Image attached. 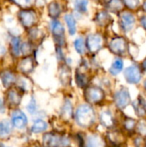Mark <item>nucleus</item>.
Segmentation results:
<instances>
[{
  "mask_svg": "<svg viewBox=\"0 0 146 147\" xmlns=\"http://www.w3.org/2000/svg\"><path fill=\"white\" fill-rule=\"evenodd\" d=\"M83 97L87 103L90 105H100L105 100V91L97 85H89L84 89Z\"/></svg>",
  "mask_w": 146,
  "mask_h": 147,
  "instance_id": "f03ea898",
  "label": "nucleus"
},
{
  "mask_svg": "<svg viewBox=\"0 0 146 147\" xmlns=\"http://www.w3.org/2000/svg\"><path fill=\"white\" fill-rule=\"evenodd\" d=\"M48 126L47 123L43 120H37L34 122L33 126L31 127V132L34 134H40L43 133L47 129Z\"/></svg>",
  "mask_w": 146,
  "mask_h": 147,
  "instance_id": "cd10ccee",
  "label": "nucleus"
},
{
  "mask_svg": "<svg viewBox=\"0 0 146 147\" xmlns=\"http://www.w3.org/2000/svg\"><path fill=\"white\" fill-rule=\"evenodd\" d=\"M27 109H28V111L30 114H34V112L36 111L37 106H36V102H35V100H34V98H32L31 101H30V102L28 104Z\"/></svg>",
  "mask_w": 146,
  "mask_h": 147,
  "instance_id": "e433bc0d",
  "label": "nucleus"
},
{
  "mask_svg": "<svg viewBox=\"0 0 146 147\" xmlns=\"http://www.w3.org/2000/svg\"><path fill=\"white\" fill-rule=\"evenodd\" d=\"M87 69H88V67L86 65H82L77 69H76V72H75L76 84L79 88L83 89V90L90 85L89 84L90 78H89V76L86 72Z\"/></svg>",
  "mask_w": 146,
  "mask_h": 147,
  "instance_id": "9b49d317",
  "label": "nucleus"
},
{
  "mask_svg": "<svg viewBox=\"0 0 146 147\" xmlns=\"http://www.w3.org/2000/svg\"><path fill=\"white\" fill-rule=\"evenodd\" d=\"M3 109V101L0 100V110Z\"/></svg>",
  "mask_w": 146,
  "mask_h": 147,
  "instance_id": "79ce46f5",
  "label": "nucleus"
},
{
  "mask_svg": "<svg viewBox=\"0 0 146 147\" xmlns=\"http://www.w3.org/2000/svg\"><path fill=\"white\" fill-rule=\"evenodd\" d=\"M124 6L129 10H136L140 7L139 0H122Z\"/></svg>",
  "mask_w": 146,
  "mask_h": 147,
  "instance_id": "7c9ffc66",
  "label": "nucleus"
},
{
  "mask_svg": "<svg viewBox=\"0 0 146 147\" xmlns=\"http://www.w3.org/2000/svg\"><path fill=\"white\" fill-rule=\"evenodd\" d=\"M136 24V17L134 14L129 10H123L119 14V25L124 33L131 32Z\"/></svg>",
  "mask_w": 146,
  "mask_h": 147,
  "instance_id": "0eeeda50",
  "label": "nucleus"
},
{
  "mask_svg": "<svg viewBox=\"0 0 146 147\" xmlns=\"http://www.w3.org/2000/svg\"><path fill=\"white\" fill-rule=\"evenodd\" d=\"M143 87H144V90L146 91V79L144 81V83H143Z\"/></svg>",
  "mask_w": 146,
  "mask_h": 147,
  "instance_id": "37998d69",
  "label": "nucleus"
},
{
  "mask_svg": "<svg viewBox=\"0 0 146 147\" xmlns=\"http://www.w3.org/2000/svg\"><path fill=\"white\" fill-rule=\"evenodd\" d=\"M43 144L45 147H68L70 140L58 134L48 133L43 136Z\"/></svg>",
  "mask_w": 146,
  "mask_h": 147,
  "instance_id": "39448f33",
  "label": "nucleus"
},
{
  "mask_svg": "<svg viewBox=\"0 0 146 147\" xmlns=\"http://www.w3.org/2000/svg\"><path fill=\"white\" fill-rule=\"evenodd\" d=\"M104 5L111 13L120 14L124 10V3L122 0H105Z\"/></svg>",
  "mask_w": 146,
  "mask_h": 147,
  "instance_id": "dca6fc26",
  "label": "nucleus"
},
{
  "mask_svg": "<svg viewBox=\"0 0 146 147\" xmlns=\"http://www.w3.org/2000/svg\"><path fill=\"white\" fill-rule=\"evenodd\" d=\"M84 147H107L104 140L98 134H91L85 140Z\"/></svg>",
  "mask_w": 146,
  "mask_h": 147,
  "instance_id": "f3484780",
  "label": "nucleus"
},
{
  "mask_svg": "<svg viewBox=\"0 0 146 147\" xmlns=\"http://www.w3.org/2000/svg\"><path fill=\"white\" fill-rule=\"evenodd\" d=\"M11 131L10 124L7 121L0 122V136L8 135Z\"/></svg>",
  "mask_w": 146,
  "mask_h": 147,
  "instance_id": "72a5a7b5",
  "label": "nucleus"
},
{
  "mask_svg": "<svg viewBox=\"0 0 146 147\" xmlns=\"http://www.w3.org/2000/svg\"><path fill=\"white\" fill-rule=\"evenodd\" d=\"M89 0H74L73 5L75 11L78 14H86L88 12Z\"/></svg>",
  "mask_w": 146,
  "mask_h": 147,
  "instance_id": "bb28decb",
  "label": "nucleus"
},
{
  "mask_svg": "<svg viewBox=\"0 0 146 147\" xmlns=\"http://www.w3.org/2000/svg\"><path fill=\"white\" fill-rule=\"evenodd\" d=\"M142 8H143V9H144V11L146 13V0L144 2V3H143V6H142Z\"/></svg>",
  "mask_w": 146,
  "mask_h": 147,
  "instance_id": "a19ab883",
  "label": "nucleus"
},
{
  "mask_svg": "<svg viewBox=\"0 0 146 147\" xmlns=\"http://www.w3.org/2000/svg\"><path fill=\"white\" fill-rule=\"evenodd\" d=\"M55 53H56V57H57L59 61H65V54L63 52V47L56 46Z\"/></svg>",
  "mask_w": 146,
  "mask_h": 147,
  "instance_id": "c9c22d12",
  "label": "nucleus"
},
{
  "mask_svg": "<svg viewBox=\"0 0 146 147\" xmlns=\"http://www.w3.org/2000/svg\"><path fill=\"white\" fill-rule=\"evenodd\" d=\"M18 21L21 25L27 29L34 28L38 22V16L34 9H22L17 14Z\"/></svg>",
  "mask_w": 146,
  "mask_h": 147,
  "instance_id": "7ed1b4c3",
  "label": "nucleus"
},
{
  "mask_svg": "<svg viewBox=\"0 0 146 147\" xmlns=\"http://www.w3.org/2000/svg\"><path fill=\"white\" fill-rule=\"evenodd\" d=\"M143 71L138 65H131L124 71V78L130 84H138L142 80Z\"/></svg>",
  "mask_w": 146,
  "mask_h": 147,
  "instance_id": "9d476101",
  "label": "nucleus"
},
{
  "mask_svg": "<svg viewBox=\"0 0 146 147\" xmlns=\"http://www.w3.org/2000/svg\"><path fill=\"white\" fill-rule=\"evenodd\" d=\"M140 67H141V70H142V71H144V72H146V58L143 60V62L141 63V65H140Z\"/></svg>",
  "mask_w": 146,
  "mask_h": 147,
  "instance_id": "58836bf2",
  "label": "nucleus"
},
{
  "mask_svg": "<svg viewBox=\"0 0 146 147\" xmlns=\"http://www.w3.org/2000/svg\"><path fill=\"white\" fill-rule=\"evenodd\" d=\"M49 28L55 41L56 46L64 47L65 46V27L58 19H52L49 22Z\"/></svg>",
  "mask_w": 146,
  "mask_h": 147,
  "instance_id": "20e7f679",
  "label": "nucleus"
},
{
  "mask_svg": "<svg viewBox=\"0 0 146 147\" xmlns=\"http://www.w3.org/2000/svg\"><path fill=\"white\" fill-rule=\"evenodd\" d=\"M99 121L100 123L106 128L112 130L114 129L115 125H116V121L115 118L114 117L112 112L109 109H106L101 112L100 116H99Z\"/></svg>",
  "mask_w": 146,
  "mask_h": 147,
  "instance_id": "f8f14e48",
  "label": "nucleus"
},
{
  "mask_svg": "<svg viewBox=\"0 0 146 147\" xmlns=\"http://www.w3.org/2000/svg\"><path fill=\"white\" fill-rule=\"evenodd\" d=\"M60 115H61V118L65 121H66V122L70 121L74 117L73 106H72L71 102L69 99H65V102L63 103V106L61 108Z\"/></svg>",
  "mask_w": 146,
  "mask_h": 147,
  "instance_id": "4468645a",
  "label": "nucleus"
},
{
  "mask_svg": "<svg viewBox=\"0 0 146 147\" xmlns=\"http://www.w3.org/2000/svg\"><path fill=\"white\" fill-rule=\"evenodd\" d=\"M18 68L23 73H30V72H32L34 68V64L33 58L30 57V56H27V57L23 58L20 61Z\"/></svg>",
  "mask_w": 146,
  "mask_h": 147,
  "instance_id": "aec40b11",
  "label": "nucleus"
},
{
  "mask_svg": "<svg viewBox=\"0 0 146 147\" xmlns=\"http://www.w3.org/2000/svg\"><path fill=\"white\" fill-rule=\"evenodd\" d=\"M123 68H124L123 59L120 57H116L113 60V62L109 67L108 71L112 76H117L123 71Z\"/></svg>",
  "mask_w": 146,
  "mask_h": 147,
  "instance_id": "412c9836",
  "label": "nucleus"
},
{
  "mask_svg": "<svg viewBox=\"0 0 146 147\" xmlns=\"http://www.w3.org/2000/svg\"><path fill=\"white\" fill-rule=\"evenodd\" d=\"M1 79H2L3 86L9 87L15 82V77L13 72H11L9 71H5L1 74Z\"/></svg>",
  "mask_w": 146,
  "mask_h": 147,
  "instance_id": "c85d7f7f",
  "label": "nucleus"
},
{
  "mask_svg": "<svg viewBox=\"0 0 146 147\" xmlns=\"http://www.w3.org/2000/svg\"><path fill=\"white\" fill-rule=\"evenodd\" d=\"M21 98H22L21 95H20L17 91H15V90H10V91L8 93V96H7V99H8L9 103L10 105L14 106V107L17 106V105L20 103Z\"/></svg>",
  "mask_w": 146,
  "mask_h": 147,
  "instance_id": "c756f323",
  "label": "nucleus"
},
{
  "mask_svg": "<svg viewBox=\"0 0 146 147\" xmlns=\"http://www.w3.org/2000/svg\"><path fill=\"white\" fill-rule=\"evenodd\" d=\"M47 12H48V16L52 19H58L62 12V9L59 3L55 0L52 1L47 6Z\"/></svg>",
  "mask_w": 146,
  "mask_h": 147,
  "instance_id": "4be33fe9",
  "label": "nucleus"
},
{
  "mask_svg": "<svg viewBox=\"0 0 146 147\" xmlns=\"http://www.w3.org/2000/svg\"><path fill=\"white\" fill-rule=\"evenodd\" d=\"M137 123L138 121L131 117H126L124 118L123 121H122V127L124 129L125 133L127 134H133L136 132V128H137Z\"/></svg>",
  "mask_w": 146,
  "mask_h": 147,
  "instance_id": "393cba45",
  "label": "nucleus"
},
{
  "mask_svg": "<svg viewBox=\"0 0 146 147\" xmlns=\"http://www.w3.org/2000/svg\"><path fill=\"white\" fill-rule=\"evenodd\" d=\"M136 132L139 134V135L146 137V119L143 118L139 121H138L137 123V128Z\"/></svg>",
  "mask_w": 146,
  "mask_h": 147,
  "instance_id": "2f4dec72",
  "label": "nucleus"
},
{
  "mask_svg": "<svg viewBox=\"0 0 146 147\" xmlns=\"http://www.w3.org/2000/svg\"><path fill=\"white\" fill-rule=\"evenodd\" d=\"M96 1H97V0H96Z\"/></svg>",
  "mask_w": 146,
  "mask_h": 147,
  "instance_id": "a18cd8bd",
  "label": "nucleus"
},
{
  "mask_svg": "<svg viewBox=\"0 0 146 147\" xmlns=\"http://www.w3.org/2000/svg\"><path fill=\"white\" fill-rule=\"evenodd\" d=\"M59 80L64 86H69L71 84V68L66 64L61 65V68L59 70Z\"/></svg>",
  "mask_w": 146,
  "mask_h": 147,
  "instance_id": "a211bd4d",
  "label": "nucleus"
},
{
  "mask_svg": "<svg viewBox=\"0 0 146 147\" xmlns=\"http://www.w3.org/2000/svg\"><path fill=\"white\" fill-rule=\"evenodd\" d=\"M114 102L117 109L120 110H123L127 108L132 102L129 90L125 87L119 89L114 95Z\"/></svg>",
  "mask_w": 146,
  "mask_h": 147,
  "instance_id": "1a4fd4ad",
  "label": "nucleus"
},
{
  "mask_svg": "<svg viewBox=\"0 0 146 147\" xmlns=\"http://www.w3.org/2000/svg\"><path fill=\"white\" fill-rule=\"evenodd\" d=\"M17 6L22 8V9H28L30 8L34 3L35 0H11Z\"/></svg>",
  "mask_w": 146,
  "mask_h": 147,
  "instance_id": "473e14b6",
  "label": "nucleus"
},
{
  "mask_svg": "<svg viewBox=\"0 0 146 147\" xmlns=\"http://www.w3.org/2000/svg\"><path fill=\"white\" fill-rule=\"evenodd\" d=\"M74 120L82 128H90L96 121V114L92 105L84 103L79 105L74 112Z\"/></svg>",
  "mask_w": 146,
  "mask_h": 147,
  "instance_id": "f257e3e1",
  "label": "nucleus"
},
{
  "mask_svg": "<svg viewBox=\"0 0 146 147\" xmlns=\"http://www.w3.org/2000/svg\"><path fill=\"white\" fill-rule=\"evenodd\" d=\"M133 108L138 117L143 119L146 117V102L144 97L139 96L138 98L133 102Z\"/></svg>",
  "mask_w": 146,
  "mask_h": 147,
  "instance_id": "2eb2a0df",
  "label": "nucleus"
},
{
  "mask_svg": "<svg viewBox=\"0 0 146 147\" xmlns=\"http://www.w3.org/2000/svg\"><path fill=\"white\" fill-rule=\"evenodd\" d=\"M1 147H6V146H1Z\"/></svg>",
  "mask_w": 146,
  "mask_h": 147,
  "instance_id": "c03bdc74",
  "label": "nucleus"
},
{
  "mask_svg": "<svg viewBox=\"0 0 146 147\" xmlns=\"http://www.w3.org/2000/svg\"><path fill=\"white\" fill-rule=\"evenodd\" d=\"M11 121L15 127L18 129H22L27 125L28 119L23 112H22L21 110H16L12 114Z\"/></svg>",
  "mask_w": 146,
  "mask_h": 147,
  "instance_id": "ddd939ff",
  "label": "nucleus"
},
{
  "mask_svg": "<svg viewBox=\"0 0 146 147\" xmlns=\"http://www.w3.org/2000/svg\"><path fill=\"white\" fill-rule=\"evenodd\" d=\"M140 24L144 28V29L146 31V15H144L140 17Z\"/></svg>",
  "mask_w": 146,
  "mask_h": 147,
  "instance_id": "4c0bfd02",
  "label": "nucleus"
},
{
  "mask_svg": "<svg viewBox=\"0 0 146 147\" xmlns=\"http://www.w3.org/2000/svg\"><path fill=\"white\" fill-rule=\"evenodd\" d=\"M9 45H10L12 54L15 57H18L21 54V46H22V40L20 36L12 35L9 40Z\"/></svg>",
  "mask_w": 146,
  "mask_h": 147,
  "instance_id": "b1692460",
  "label": "nucleus"
},
{
  "mask_svg": "<svg viewBox=\"0 0 146 147\" xmlns=\"http://www.w3.org/2000/svg\"><path fill=\"white\" fill-rule=\"evenodd\" d=\"M21 53L23 55L28 56L32 53V45H31V43L28 42V41L22 43V46H21Z\"/></svg>",
  "mask_w": 146,
  "mask_h": 147,
  "instance_id": "f704fd0d",
  "label": "nucleus"
},
{
  "mask_svg": "<svg viewBox=\"0 0 146 147\" xmlns=\"http://www.w3.org/2000/svg\"><path fill=\"white\" fill-rule=\"evenodd\" d=\"M5 52H6V49H5V47L2 45V43L0 42V55H3V53H5Z\"/></svg>",
  "mask_w": 146,
  "mask_h": 147,
  "instance_id": "ea45409f",
  "label": "nucleus"
},
{
  "mask_svg": "<svg viewBox=\"0 0 146 147\" xmlns=\"http://www.w3.org/2000/svg\"><path fill=\"white\" fill-rule=\"evenodd\" d=\"M85 41H86L87 51L92 54L98 53L103 47V44H104L103 36L101 34H97V33L89 34L86 37Z\"/></svg>",
  "mask_w": 146,
  "mask_h": 147,
  "instance_id": "6e6552de",
  "label": "nucleus"
},
{
  "mask_svg": "<svg viewBox=\"0 0 146 147\" xmlns=\"http://www.w3.org/2000/svg\"><path fill=\"white\" fill-rule=\"evenodd\" d=\"M73 47H74L75 51L80 55H84L87 52L86 41H85V39H83L82 36H79L74 40Z\"/></svg>",
  "mask_w": 146,
  "mask_h": 147,
  "instance_id": "a878e982",
  "label": "nucleus"
},
{
  "mask_svg": "<svg viewBox=\"0 0 146 147\" xmlns=\"http://www.w3.org/2000/svg\"><path fill=\"white\" fill-rule=\"evenodd\" d=\"M64 20L66 24L68 33L71 36H74L77 33V21L73 14L67 13L64 16Z\"/></svg>",
  "mask_w": 146,
  "mask_h": 147,
  "instance_id": "6ab92c4d",
  "label": "nucleus"
},
{
  "mask_svg": "<svg viewBox=\"0 0 146 147\" xmlns=\"http://www.w3.org/2000/svg\"><path fill=\"white\" fill-rule=\"evenodd\" d=\"M108 49L117 57L124 56L128 51V44L124 37L116 36L110 40L108 44Z\"/></svg>",
  "mask_w": 146,
  "mask_h": 147,
  "instance_id": "423d86ee",
  "label": "nucleus"
},
{
  "mask_svg": "<svg viewBox=\"0 0 146 147\" xmlns=\"http://www.w3.org/2000/svg\"><path fill=\"white\" fill-rule=\"evenodd\" d=\"M111 20V16L108 14V11L106 10H101L98 13H96V17H95V22L96 25L100 27H105L107 26Z\"/></svg>",
  "mask_w": 146,
  "mask_h": 147,
  "instance_id": "5701e85b",
  "label": "nucleus"
}]
</instances>
